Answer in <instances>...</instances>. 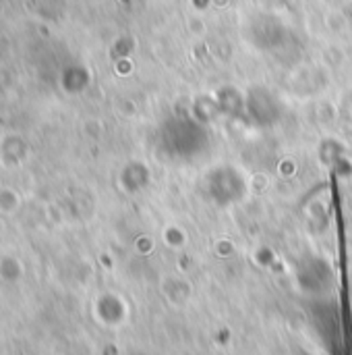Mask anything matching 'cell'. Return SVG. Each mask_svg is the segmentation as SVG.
Masks as SVG:
<instances>
[{"instance_id": "1", "label": "cell", "mask_w": 352, "mask_h": 355, "mask_svg": "<svg viewBox=\"0 0 352 355\" xmlns=\"http://www.w3.org/2000/svg\"><path fill=\"white\" fill-rule=\"evenodd\" d=\"M162 293L172 306H185L191 300V285L180 277H166L162 283Z\"/></svg>"}]
</instances>
